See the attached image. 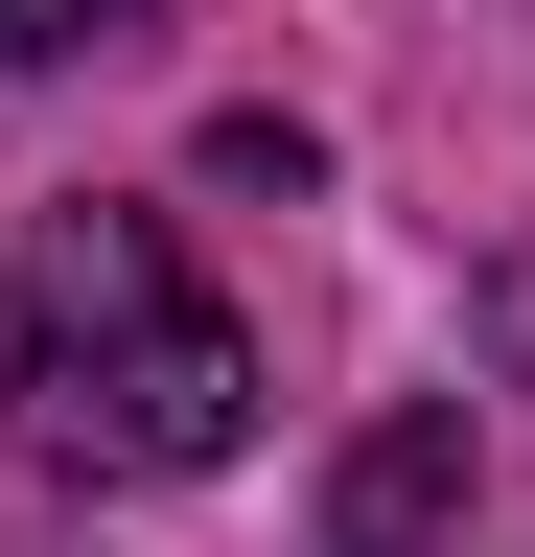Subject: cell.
<instances>
[{"label": "cell", "instance_id": "obj_1", "mask_svg": "<svg viewBox=\"0 0 535 557\" xmlns=\"http://www.w3.org/2000/svg\"><path fill=\"white\" fill-rule=\"evenodd\" d=\"M0 395H24V465L71 487H186L256 442V348L186 278L163 209H47L24 278H0Z\"/></svg>", "mask_w": 535, "mask_h": 557}, {"label": "cell", "instance_id": "obj_2", "mask_svg": "<svg viewBox=\"0 0 535 557\" xmlns=\"http://www.w3.org/2000/svg\"><path fill=\"white\" fill-rule=\"evenodd\" d=\"M465 511V395H420V418H373L350 465H326V557H420Z\"/></svg>", "mask_w": 535, "mask_h": 557}, {"label": "cell", "instance_id": "obj_3", "mask_svg": "<svg viewBox=\"0 0 535 557\" xmlns=\"http://www.w3.org/2000/svg\"><path fill=\"white\" fill-rule=\"evenodd\" d=\"M94 24H117V0H0V70H71Z\"/></svg>", "mask_w": 535, "mask_h": 557}]
</instances>
